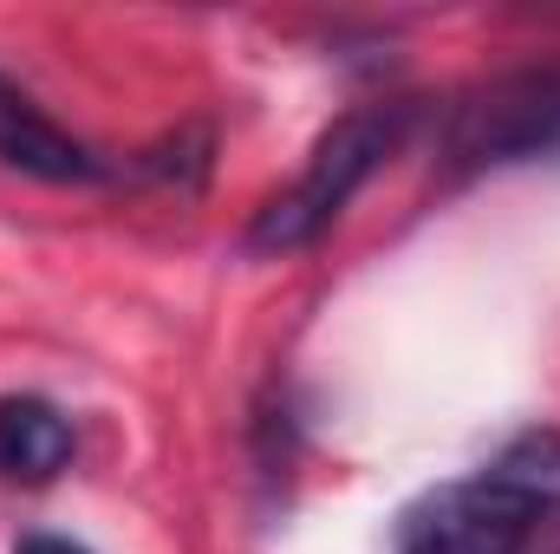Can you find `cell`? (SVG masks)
I'll return each mask as SVG.
<instances>
[{
	"instance_id": "cell-1",
	"label": "cell",
	"mask_w": 560,
	"mask_h": 554,
	"mask_svg": "<svg viewBox=\"0 0 560 554\" xmlns=\"http://www.w3.org/2000/svg\"><path fill=\"white\" fill-rule=\"evenodd\" d=\"M560 516V430H522L495 463L398 516V554H528Z\"/></svg>"
},
{
	"instance_id": "cell-3",
	"label": "cell",
	"mask_w": 560,
	"mask_h": 554,
	"mask_svg": "<svg viewBox=\"0 0 560 554\" xmlns=\"http://www.w3.org/2000/svg\"><path fill=\"white\" fill-rule=\"evenodd\" d=\"M436 157L456 176L528 163V157H560V66L495 72V79L456 92L443 112Z\"/></svg>"
},
{
	"instance_id": "cell-6",
	"label": "cell",
	"mask_w": 560,
	"mask_h": 554,
	"mask_svg": "<svg viewBox=\"0 0 560 554\" xmlns=\"http://www.w3.org/2000/svg\"><path fill=\"white\" fill-rule=\"evenodd\" d=\"M20 554H92V549H79V542H66V535H26Z\"/></svg>"
},
{
	"instance_id": "cell-5",
	"label": "cell",
	"mask_w": 560,
	"mask_h": 554,
	"mask_svg": "<svg viewBox=\"0 0 560 554\" xmlns=\"http://www.w3.org/2000/svg\"><path fill=\"white\" fill-rule=\"evenodd\" d=\"M72 463V417L33 392L0 399V483H52Z\"/></svg>"
},
{
	"instance_id": "cell-4",
	"label": "cell",
	"mask_w": 560,
	"mask_h": 554,
	"mask_svg": "<svg viewBox=\"0 0 560 554\" xmlns=\"http://www.w3.org/2000/svg\"><path fill=\"white\" fill-rule=\"evenodd\" d=\"M0 163L39 183H105V157L79 143L66 125H52L20 85L0 79Z\"/></svg>"
},
{
	"instance_id": "cell-2",
	"label": "cell",
	"mask_w": 560,
	"mask_h": 554,
	"mask_svg": "<svg viewBox=\"0 0 560 554\" xmlns=\"http://www.w3.org/2000/svg\"><path fill=\"white\" fill-rule=\"evenodd\" d=\"M405 125H411V105H359V112H346L326 138L313 143V157L293 176V189L275 196L255 216L248 249L255 255H293V249L319 242L346 216V203L365 189V176L392 157V143L405 138Z\"/></svg>"
}]
</instances>
